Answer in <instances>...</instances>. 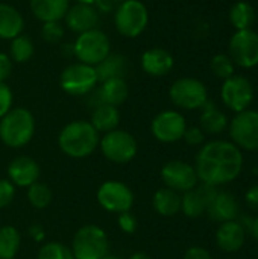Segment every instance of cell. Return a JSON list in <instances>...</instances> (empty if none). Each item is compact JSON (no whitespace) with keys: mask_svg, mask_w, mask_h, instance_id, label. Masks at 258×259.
Instances as JSON below:
<instances>
[{"mask_svg":"<svg viewBox=\"0 0 258 259\" xmlns=\"http://www.w3.org/2000/svg\"><path fill=\"white\" fill-rule=\"evenodd\" d=\"M8 176L15 187H30L32 184L38 182L40 165L29 156H17L8 167Z\"/></svg>","mask_w":258,"mask_h":259,"instance_id":"obj_20","label":"cell"},{"mask_svg":"<svg viewBox=\"0 0 258 259\" xmlns=\"http://www.w3.org/2000/svg\"><path fill=\"white\" fill-rule=\"evenodd\" d=\"M27 200L36 209H44L52 202V191L46 184L35 182L27 187Z\"/></svg>","mask_w":258,"mask_h":259,"instance_id":"obj_32","label":"cell"},{"mask_svg":"<svg viewBox=\"0 0 258 259\" xmlns=\"http://www.w3.org/2000/svg\"><path fill=\"white\" fill-rule=\"evenodd\" d=\"M149 24V11L140 0H123L114 14V26L125 38L140 36Z\"/></svg>","mask_w":258,"mask_h":259,"instance_id":"obj_5","label":"cell"},{"mask_svg":"<svg viewBox=\"0 0 258 259\" xmlns=\"http://www.w3.org/2000/svg\"><path fill=\"white\" fill-rule=\"evenodd\" d=\"M99 83L96 68L82 62H75L65 67L59 76V85L62 91L70 96H85L91 93Z\"/></svg>","mask_w":258,"mask_h":259,"instance_id":"obj_8","label":"cell"},{"mask_svg":"<svg viewBox=\"0 0 258 259\" xmlns=\"http://www.w3.org/2000/svg\"><path fill=\"white\" fill-rule=\"evenodd\" d=\"M41 38L49 44H56L64 38V26L61 21H47L43 23Z\"/></svg>","mask_w":258,"mask_h":259,"instance_id":"obj_35","label":"cell"},{"mask_svg":"<svg viewBox=\"0 0 258 259\" xmlns=\"http://www.w3.org/2000/svg\"><path fill=\"white\" fill-rule=\"evenodd\" d=\"M35 134V118L26 108H12L0 118V138L12 149L24 147Z\"/></svg>","mask_w":258,"mask_h":259,"instance_id":"obj_3","label":"cell"},{"mask_svg":"<svg viewBox=\"0 0 258 259\" xmlns=\"http://www.w3.org/2000/svg\"><path fill=\"white\" fill-rule=\"evenodd\" d=\"M64 20H65L67 27L71 32L79 35L87 30L96 29V26L99 23V11L93 5L75 3L73 6L68 8Z\"/></svg>","mask_w":258,"mask_h":259,"instance_id":"obj_17","label":"cell"},{"mask_svg":"<svg viewBox=\"0 0 258 259\" xmlns=\"http://www.w3.org/2000/svg\"><path fill=\"white\" fill-rule=\"evenodd\" d=\"M240 211V205L236 196L230 191H217V194L210 202L207 212L211 220L217 223H225L236 220Z\"/></svg>","mask_w":258,"mask_h":259,"instance_id":"obj_22","label":"cell"},{"mask_svg":"<svg viewBox=\"0 0 258 259\" xmlns=\"http://www.w3.org/2000/svg\"><path fill=\"white\" fill-rule=\"evenodd\" d=\"M245 240H246L245 228L237 220L220 223L216 232V244L222 252H227V253L239 252L243 247Z\"/></svg>","mask_w":258,"mask_h":259,"instance_id":"obj_21","label":"cell"},{"mask_svg":"<svg viewBox=\"0 0 258 259\" xmlns=\"http://www.w3.org/2000/svg\"><path fill=\"white\" fill-rule=\"evenodd\" d=\"M30 235H32V238H33V240L40 241V240H43V237H44V232H43L41 226H33V228L30 229Z\"/></svg>","mask_w":258,"mask_h":259,"instance_id":"obj_43","label":"cell"},{"mask_svg":"<svg viewBox=\"0 0 258 259\" xmlns=\"http://www.w3.org/2000/svg\"><path fill=\"white\" fill-rule=\"evenodd\" d=\"M182 138H184L186 143L190 144V146H199V144L204 143L205 134H204V131H202L201 127H187Z\"/></svg>","mask_w":258,"mask_h":259,"instance_id":"obj_39","label":"cell"},{"mask_svg":"<svg viewBox=\"0 0 258 259\" xmlns=\"http://www.w3.org/2000/svg\"><path fill=\"white\" fill-rule=\"evenodd\" d=\"M97 202L103 209L122 214L131 211L134 205V193L123 182L106 181L97 190Z\"/></svg>","mask_w":258,"mask_h":259,"instance_id":"obj_11","label":"cell"},{"mask_svg":"<svg viewBox=\"0 0 258 259\" xmlns=\"http://www.w3.org/2000/svg\"><path fill=\"white\" fill-rule=\"evenodd\" d=\"M222 102L234 112H242L249 108L254 100V88L245 76H231L225 79L220 90Z\"/></svg>","mask_w":258,"mask_h":259,"instance_id":"obj_13","label":"cell"},{"mask_svg":"<svg viewBox=\"0 0 258 259\" xmlns=\"http://www.w3.org/2000/svg\"><path fill=\"white\" fill-rule=\"evenodd\" d=\"M15 196V187L12 185L11 181L0 179V209L8 206Z\"/></svg>","mask_w":258,"mask_h":259,"instance_id":"obj_37","label":"cell"},{"mask_svg":"<svg viewBox=\"0 0 258 259\" xmlns=\"http://www.w3.org/2000/svg\"><path fill=\"white\" fill-rule=\"evenodd\" d=\"M128 96H129V88H128V83L125 82V79L114 77V79L100 82V87L96 90L91 102H93L94 108L99 105H111V106L117 108L126 102Z\"/></svg>","mask_w":258,"mask_h":259,"instance_id":"obj_18","label":"cell"},{"mask_svg":"<svg viewBox=\"0 0 258 259\" xmlns=\"http://www.w3.org/2000/svg\"><path fill=\"white\" fill-rule=\"evenodd\" d=\"M210 67H211L213 74L220 77V79H224V80L231 77V76H234V62H233V59L228 55L219 53V55L213 56Z\"/></svg>","mask_w":258,"mask_h":259,"instance_id":"obj_33","label":"cell"},{"mask_svg":"<svg viewBox=\"0 0 258 259\" xmlns=\"http://www.w3.org/2000/svg\"><path fill=\"white\" fill-rule=\"evenodd\" d=\"M102 259H120L119 256H116V255H106V256H103Z\"/></svg>","mask_w":258,"mask_h":259,"instance_id":"obj_47","label":"cell"},{"mask_svg":"<svg viewBox=\"0 0 258 259\" xmlns=\"http://www.w3.org/2000/svg\"><path fill=\"white\" fill-rule=\"evenodd\" d=\"M141 68L146 74L154 77L166 76L172 71L175 65V59L170 52H167L163 47H152L146 52H143L140 59Z\"/></svg>","mask_w":258,"mask_h":259,"instance_id":"obj_19","label":"cell"},{"mask_svg":"<svg viewBox=\"0 0 258 259\" xmlns=\"http://www.w3.org/2000/svg\"><path fill=\"white\" fill-rule=\"evenodd\" d=\"M76 3H85V5H93V6H97L102 0H75Z\"/></svg>","mask_w":258,"mask_h":259,"instance_id":"obj_45","label":"cell"},{"mask_svg":"<svg viewBox=\"0 0 258 259\" xmlns=\"http://www.w3.org/2000/svg\"><path fill=\"white\" fill-rule=\"evenodd\" d=\"M100 150L108 161L116 164H128L135 158L138 146L129 132L114 129L106 132L100 140Z\"/></svg>","mask_w":258,"mask_h":259,"instance_id":"obj_9","label":"cell"},{"mask_svg":"<svg viewBox=\"0 0 258 259\" xmlns=\"http://www.w3.org/2000/svg\"><path fill=\"white\" fill-rule=\"evenodd\" d=\"M119 228L125 234H134L137 231V219L129 211L122 212V214H119Z\"/></svg>","mask_w":258,"mask_h":259,"instance_id":"obj_38","label":"cell"},{"mask_svg":"<svg viewBox=\"0 0 258 259\" xmlns=\"http://www.w3.org/2000/svg\"><path fill=\"white\" fill-rule=\"evenodd\" d=\"M230 137L239 149L258 150V111L245 109L237 112L230 123Z\"/></svg>","mask_w":258,"mask_h":259,"instance_id":"obj_10","label":"cell"},{"mask_svg":"<svg viewBox=\"0 0 258 259\" xmlns=\"http://www.w3.org/2000/svg\"><path fill=\"white\" fill-rule=\"evenodd\" d=\"M71 53L78 62L96 67L111 53V41L100 29H91L79 33L71 44Z\"/></svg>","mask_w":258,"mask_h":259,"instance_id":"obj_4","label":"cell"},{"mask_svg":"<svg viewBox=\"0 0 258 259\" xmlns=\"http://www.w3.org/2000/svg\"><path fill=\"white\" fill-rule=\"evenodd\" d=\"M251 232H252V235H254L255 241L258 243V217L255 219V220H252V222H251Z\"/></svg>","mask_w":258,"mask_h":259,"instance_id":"obj_44","label":"cell"},{"mask_svg":"<svg viewBox=\"0 0 258 259\" xmlns=\"http://www.w3.org/2000/svg\"><path fill=\"white\" fill-rule=\"evenodd\" d=\"M230 21L237 30L251 29L255 21V11L251 3L248 2H236L230 9Z\"/></svg>","mask_w":258,"mask_h":259,"instance_id":"obj_29","label":"cell"},{"mask_svg":"<svg viewBox=\"0 0 258 259\" xmlns=\"http://www.w3.org/2000/svg\"><path fill=\"white\" fill-rule=\"evenodd\" d=\"M38 259H75V256L67 246L61 243H47L40 249Z\"/></svg>","mask_w":258,"mask_h":259,"instance_id":"obj_34","label":"cell"},{"mask_svg":"<svg viewBox=\"0 0 258 259\" xmlns=\"http://www.w3.org/2000/svg\"><path fill=\"white\" fill-rule=\"evenodd\" d=\"M186 129H187V123H186L184 115L172 109L157 114L151 124L152 135L158 141L167 143V144L182 140Z\"/></svg>","mask_w":258,"mask_h":259,"instance_id":"obj_14","label":"cell"},{"mask_svg":"<svg viewBox=\"0 0 258 259\" xmlns=\"http://www.w3.org/2000/svg\"><path fill=\"white\" fill-rule=\"evenodd\" d=\"M216 194L217 188L213 185H196L193 190L184 193V196L181 197V211L190 219H198L207 212V208Z\"/></svg>","mask_w":258,"mask_h":259,"instance_id":"obj_16","label":"cell"},{"mask_svg":"<svg viewBox=\"0 0 258 259\" xmlns=\"http://www.w3.org/2000/svg\"><path fill=\"white\" fill-rule=\"evenodd\" d=\"M93 127L97 132H111L114 129H117L119 123H120V112L116 106L111 105H99L94 108L93 115H91V121Z\"/></svg>","mask_w":258,"mask_h":259,"instance_id":"obj_28","label":"cell"},{"mask_svg":"<svg viewBox=\"0 0 258 259\" xmlns=\"http://www.w3.org/2000/svg\"><path fill=\"white\" fill-rule=\"evenodd\" d=\"M12 102L14 94L11 88L5 82H0V118L12 109Z\"/></svg>","mask_w":258,"mask_h":259,"instance_id":"obj_36","label":"cell"},{"mask_svg":"<svg viewBox=\"0 0 258 259\" xmlns=\"http://www.w3.org/2000/svg\"><path fill=\"white\" fill-rule=\"evenodd\" d=\"M243 168L242 150L231 141L214 140L202 146L196 155V175L202 184L213 187L236 181Z\"/></svg>","mask_w":258,"mask_h":259,"instance_id":"obj_1","label":"cell"},{"mask_svg":"<svg viewBox=\"0 0 258 259\" xmlns=\"http://www.w3.org/2000/svg\"><path fill=\"white\" fill-rule=\"evenodd\" d=\"M184 259H213V256H211V253L207 249L199 247V246H195V247H190L186 252Z\"/></svg>","mask_w":258,"mask_h":259,"instance_id":"obj_41","label":"cell"},{"mask_svg":"<svg viewBox=\"0 0 258 259\" xmlns=\"http://www.w3.org/2000/svg\"><path fill=\"white\" fill-rule=\"evenodd\" d=\"M129 259H152L149 255H146V253H141V252H138V253H134V255H131V258Z\"/></svg>","mask_w":258,"mask_h":259,"instance_id":"obj_46","label":"cell"},{"mask_svg":"<svg viewBox=\"0 0 258 259\" xmlns=\"http://www.w3.org/2000/svg\"><path fill=\"white\" fill-rule=\"evenodd\" d=\"M24 18L21 12L8 3H0V39H14L21 35Z\"/></svg>","mask_w":258,"mask_h":259,"instance_id":"obj_24","label":"cell"},{"mask_svg":"<svg viewBox=\"0 0 258 259\" xmlns=\"http://www.w3.org/2000/svg\"><path fill=\"white\" fill-rule=\"evenodd\" d=\"M33 53H35V46L27 35L21 33V35L15 36L14 39H11L9 56H11L12 62H17V64L27 62L32 59Z\"/></svg>","mask_w":258,"mask_h":259,"instance_id":"obj_31","label":"cell"},{"mask_svg":"<svg viewBox=\"0 0 258 259\" xmlns=\"http://www.w3.org/2000/svg\"><path fill=\"white\" fill-rule=\"evenodd\" d=\"M108 237L96 225L82 226L73 238L71 253L75 259H102L108 255Z\"/></svg>","mask_w":258,"mask_h":259,"instance_id":"obj_6","label":"cell"},{"mask_svg":"<svg viewBox=\"0 0 258 259\" xmlns=\"http://www.w3.org/2000/svg\"><path fill=\"white\" fill-rule=\"evenodd\" d=\"M96 74L99 82H105L108 79L114 77H123L128 70V61L123 55L119 53H109L102 62H99L96 67Z\"/></svg>","mask_w":258,"mask_h":259,"instance_id":"obj_26","label":"cell"},{"mask_svg":"<svg viewBox=\"0 0 258 259\" xmlns=\"http://www.w3.org/2000/svg\"><path fill=\"white\" fill-rule=\"evenodd\" d=\"M234 65L252 68L258 65V33L252 29L237 30L230 39V55Z\"/></svg>","mask_w":258,"mask_h":259,"instance_id":"obj_12","label":"cell"},{"mask_svg":"<svg viewBox=\"0 0 258 259\" xmlns=\"http://www.w3.org/2000/svg\"><path fill=\"white\" fill-rule=\"evenodd\" d=\"M245 200H246V205H248L251 209H254V211H257L258 212V184L257 185H254V187H251V188L246 191Z\"/></svg>","mask_w":258,"mask_h":259,"instance_id":"obj_42","label":"cell"},{"mask_svg":"<svg viewBox=\"0 0 258 259\" xmlns=\"http://www.w3.org/2000/svg\"><path fill=\"white\" fill-rule=\"evenodd\" d=\"M58 146L70 158L90 156L99 146V132L90 121L76 120L62 127L58 135Z\"/></svg>","mask_w":258,"mask_h":259,"instance_id":"obj_2","label":"cell"},{"mask_svg":"<svg viewBox=\"0 0 258 259\" xmlns=\"http://www.w3.org/2000/svg\"><path fill=\"white\" fill-rule=\"evenodd\" d=\"M161 179L164 185L176 193H187L198 185V175L190 164L175 159L169 161L161 168Z\"/></svg>","mask_w":258,"mask_h":259,"instance_id":"obj_15","label":"cell"},{"mask_svg":"<svg viewBox=\"0 0 258 259\" xmlns=\"http://www.w3.org/2000/svg\"><path fill=\"white\" fill-rule=\"evenodd\" d=\"M152 205L160 215L173 217L181 211V196L170 188H161L154 194Z\"/></svg>","mask_w":258,"mask_h":259,"instance_id":"obj_27","label":"cell"},{"mask_svg":"<svg viewBox=\"0 0 258 259\" xmlns=\"http://www.w3.org/2000/svg\"><path fill=\"white\" fill-rule=\"evenodd\" d=\"M12 67H14V62L11 56L0 52V82H6V79H9L12 73Z\"/></svg>","mask_w":258,"mask_h":259,"instance_id":"obj_40","label":"cell"},{"mask_svg":"<svg viewBox=\"0 0 258 259\" xmlns=\"http://www.w3.org/2000/svg\"><path fill=\"white\" fill-rule=\"evenodd\" d=\"M21 244L20 232L14 226L0 228V259H12Z\"/></svg>","mask_w":258,"mask_h":259,"instance_id":"obj_30","label":"cell"},{"mask_svg":"<svg viewBox=\"0 0 258 259\" xmlns=\"http://www.w3.org/2000/svg\"><path fill=\"white\" fill-rule=\"evenodd\" d=\"M169 96L173 105L187 111L199 109L208 102L207 87L195 77H181L175 80L169 90Z\"/></svg>","mask_w":258,"mask_h":259,"instance_id":"obj_7","label":"cell"},{"mask_svg":"<svg viewBox=\"0 0 258 259\" xmlns=\"http://www.w3.org/2000/svg\"><path fill=\"white\" fill-rule=\"evenodd\" d=\"M199 123H201V129L204 131V134H210V135H219L228 127L227 115L220 109H217L216 105L211 102H207L202 106Z\"/></svg>","mask_w":258,"mask_h":259,"instance_id":"obj_25","label":"cell"},{"mask_svg":"<svg viewBox=\"0 0 258 259\" xmlns=\"http://www.w3.org/2000/svg\"><path fill=\"white\" fill-rule=\"evenodd\" d=\"M70 8V0H30L33 17L43 23L61 21Z\"/></svg>","mask_w":258,"mask_h":259,"instance_id":"obj_23","label":"cell"}]
</instances>
